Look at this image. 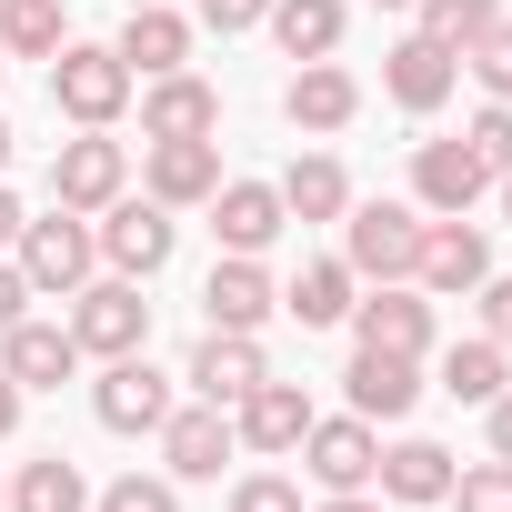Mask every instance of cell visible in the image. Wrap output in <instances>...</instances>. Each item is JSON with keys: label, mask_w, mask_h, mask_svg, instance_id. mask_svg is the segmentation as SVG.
<instances>
[{"label": "cell", "mask_w": 512, "mask_h": 512, "mask_svg": "<svg viewBox=\"0 0 512 512\" xmlns=\"http://www.w3.org/2000/svg\"><path fill=\"white\" fill-rule=\"evenodd\" d=\"M11 262H21L31 302H71V292H81V282L101 272V241H91V211H61V201H51V221H21Z\"/></svg>", "instance_id": "cell-1"}, {"label": "cell", "mask_w": 512, "mask_h": 512, "mask_svg": "<svg viewBox=\"0 0 512 512\" xmlns=\"http://www.w3.org/2000/svg\"><path fill=\"white\" fill-rule=\"evenodd\" d=\"M51 101H61L81 131H111V121L131 111V61H121L111 41H61V51H51Z\"/></svg>", "instance_id": "cell-2"}, {"label": "cell", "mask_w": 512, "mask_h": 512, "mask_svg": "<svg viewBox=\"0 0 512 512\" xmlns=\"http://www.w3.org/2000/svg\"><path fill=\"white\" fill-rule=\"evenodd\" d=\"M342 262H352V282H412V262H422V211H412V201H352V211H342Z\"/></svg>", "instance_id": "cell-3"}, {"label": "cell", "mask_w": 512, "mask_h": 512, "mask_svg": "<svg viewBox=\"0 0 512 512\" xmlns=\"http://www.w3.org/2000/svg\"><path fill=\"white\" fill-rule=\"evenodd\" d=\"M71 342H81V362H121V352H151V302H141V282H81L71 292Z\"/></svg>", "instance_id": "cell-4"}, {"label": "cell", "mask_w": 512, "mask_h": 512, "mask_svg": "<svg viewBox=\"0 0 512 512\" xmlns=\"http://www.w3.org/2000/svg\"><path fill=\"white\" fill-rule=\"evenodd\" d=\"M91 241H101V262H111L121 282H151V272L171 262V241H181V221H171V211H161L151 191H141V201L121 191V201H111V211L91 221Z\"/></svg>", "instance_id": "cell-5"}, {"label": "cell", "mask_w": 512, "mask_h": 512, "mask_svg": "<svg viewBox=\"0 0 512 512\" xmlns=\"http://www.w3.org/2000/svg\"><path fill=\"white\" fill-rule=\"evenodd\" d=\"M121 191H131V151H121L111 131H81V141L51 151V201H61V211H111Z\"/></svg>", "instance_id": "cell-6"}, {"label": "cell", "mask_w": 512, "mask_h": 512, "mask_svg": "<svg viewBox=\"0 0 512 512\" xmlns=\"http://www.w3.org/2000/svg\"><path fill=\"white\" fill-rule=\"evenodd\" d=\"M372 462H382V432L362 422V412H312V432H302V472L322 482V492H372Z\"/></svg>", "instance_id": "cell-7"}, {"label": "cell", "mask_w": 512, "mask_h": 512, "mask_svg": "<svg viewBox=\"0 0 512 512\" xmlns=\"http://www.w3.org/2000/svg\"><path fill=\"white\" fill-rule=\"evenodd\" d=\"M231 432H241V452H262V462H282V452H302V432H312V392L302 382H251L241 402H231Z\"/></svg>", "instance_id": "cell-8"}, {"label": "cell", "mask_w": 512, "mask_h": 512, "mask_svg": "<svg viewBox=\"0 0 512 512\" xmlns=\"http://www.w3.org/2000/svg\"><path fill=\"white\" fill-rule=\"evenodd\" d=\"M201 312H211V332H262L282 312V282L262 272V251H221L201 282Z\"/></svg>", "instance_id": "cell-9"}, {"label": "cell", "mask_w": 512, "mask_h": 512, "mask_svg": "<svg viewBox=\"0 0 512 512\" xmlns=\"http://www.w3.org/2000/svg\"><path fill=\"white\" fill-rule=\"evenodd\" d=\"M352 342H362V352H402V362H422V352H432V292H412V282H372V302H352Z\"/></svg>", "instance_id": "cell-10"}, {"label": "cell", "mask_w": 512, "mask_h": 512, "mask_svg": "<svg viewBox=\"0 0 512 512\" xmlns=\"http://www.w3.org/2000/svg\"><path fill=\"white\" fill-rule=\"evenodd\" d=\"M231 452H241V432H231L221 402H171V422H161V462H171V482H221Z\"/></svg>", "instance_id": "cell-11"}, {"label": "cell", "mask_w": 512, "mask_h": 512, "mask_svg": "<svg viewBox=\"0 0 512 512\" xmlns=\"http://www.w3.org/2000/svg\"><path fill=\"white\" fill-rule=\"evenodd\" d=\"M91 412H101V432H161V422H171V382H161L141 352H121V362H101Z\"/></svg>", "instance_id": "cell-12"}, {"label": "cell", "mask_w": 512, "mask_h": 512, "mask_svg": "<svg viewBox=\"0 0 512 512\" xmlns=\"http://www.w3.org/2000/svg\"><path fill=\"white\" fill-rule=\"evenodd\" d=\"M412 282L442 302V292H482L492 282V241L452 211V221H422V262H412Z\"/></svg>", "instance_id": "cell-13"}, {"label": "cell", "mask_w": 512, "mask_h": 512, "mask_svg": "<svg viewBox=\"0 0 512 512\" xmlns=\"http://www.w3.org/2000/svg\"><path fill=\"white\" fill-rule=\"evenodd\" d=\"M0 372H11L21 392H61L71 372H81V342H71V322H11V332H0Z\"/></svg>", "instance_id": "cell-14"}, {"label": "cell", "mask_w": 512, "mask_h": 512, "mask_svg": "<svg viewBox=\"0 0 512 512\" xmlns=\"http://www.w3.org/2000/svg\"><path fill=\"white\" fill-rule=\"evenodd\" d=\"M452 81H462V51H442L432 31H412V41H392V51H382V91H392L402 111H442V101H452Z\"/></svg>", "instance_id": "cell-15"}, {"label": "cell", "mask_w": 512, "mask_h": 512, "mask_svg": "<svg viewBox=\"0 0 512 512\" xmlns=\"http://www.w3.org/2000/svg\"><path fill=\"white\" fill-rule=\"evenodd\" d=\"M352 111H362V81H352L342 61H302V71H292V91H282V121H292V131H312V141L352 131Z\"/></svg>", "instance_id": "cell-16"}, {"label": "cell", "mask_w": 512, "mask_h": 512, "mask_svg": "<svg viewBox=\"0 0 512 512\" xmlns=\"http://www.w3.org/2000/svg\"><path fill=\"white\" fill-rule=\"evenodd\" d=\"M221 131V91L191 81V71H161L141 91V141H211Z\"/></svg>", "instance_id": "cell-17"}, {"label": "cell", "mask_w": 512, "mask_h": 512, "mask_svg": "<svg viewBox=\"0 0 512 512\" xmlns=\"http://www.w3.org/2000/svg\"><path fill=\"white\" fill-rule=\"evenodd\" d=\"M141 191H151L161 211H201V201L221 191V141H151Z\"/></svg>", "instance_id": "cell-18"}, {"label": "cell", "mask_w": 512, "mask_h": 512, "mask_svg": "<svg viewBox=\"0 0 512 512\" xmlns=\"http://www.w3.org/2000/svg\"><path fill=\"white\" fill-rule=\"evenodd\" d=\"M201 211H211L221 251H272V241L292 231V211H282V191H272V181H221Z\"/></svg>", "instance_id": "cell-19"}, {"label": "cell", "mask_w": 512, "mask_h": 512, "mask_svg": "<svg viewBox=\"0 0 512 512\" xmlns=\"http://www.w3.org/2000/svg\"><path fill=\"white\" fill-rule=\"evenodd\" d=\"M262 372H272V362H262V342H251V332H201V352H191L181 382H191V402H221V412H231Z\"/></svg>", "instance_id": "cell-20"}, {"label": "cell", "mask_w": 512, "mask_h": 512, "mask_svg": "<svg viewBox=\"0 0 512 512\" xmlns=\"http://www.w3.org/2000/svg\"><path fill=\"white\" fill-rule=\"evenodd\" d=\"M412 191H422V211L452 221V211H472V201L492 191V171L472 161V141H422V151H412Z\"/></svg>", "instance_id": "cell-21"}, {"label": "cell", "mask_w": 512, "mask_h": 512, "mask_svg": "<svg viewBox=\"0 0 512 512\" xmlns=\"http://www.w3.org/2000/svg\"><path fill=\"white\" fill-rule=\"evenodd\" d=\"M342 392H352V412H362V422H402V412L422 402V362H402V352H362V342H352Z\"/></svg>", "instance_id": "cell-22"}, {"label": "cell", "mask_w": 512, "mask_h": 512, "mask_svg": "<svg viewBox=\"0 0 512 512\" xmlns=\"http://www.w3.org/2000/svg\"><path fill=\"white\" fill-rule=\"evenodd\" d=\"M121 61H131V81H161V71H181L191 61V21L181 11H161V0H141V11L121 21V41H111Z\"/></svg>", "instance_id": "cell-23"}, {"label": "cell", "mask_w": 512, "mask_h": 512, "mask_svg": "<svg viewBox=\"0 0 512 512\" xmlns=\"http://www.w3.org/2000/svg\"><path fill=\"white\" fill-rule=\"evenodd\" d=\"M352 302H362V282H352V262L332 251V262H302L292 282H282V312L302 322V332H332V322H352Z\"/></svg>", "instance_id": "cell-24"}, {"label": "cell", "mask_w": 512, "mask_h": 512, "mask_svg": "<svg viewBox=\"0 0 512 512\" xmlns=\"http://www.w3.org/2000/svg\"><path fill=\"white\" fill-rule=\"evenodd\" d=\"M372 482H382V502H442L452 492V452L442 442H382V462H372Z\"/></svg>", "instance_id": "cell-25"}, {"label": "cell", "mask_w": 512, "mask_h": 512, "mask_svg": "<svg viewBox=\"0 0 512 512\" xmlns=\"http://www.w3.org/2000/svg\"><path fill=\"white\" fill-rule=\"evenodd\" d=\"M272 191H282V211H292V221H342V211H352V171H342L332 151H302Z\"/></svg>", "instance_id": "cell-26"}, {"label": "cell", "mask_w": 512, "mask_h": 512, "mask_svg": "<svg viewBox=\"0 0 512 512\" xmlns=\"http://www.w3.org/2000/svg\"><path fill=\"white\" fill-rule=\"evenodd\" d=\"M342 0H272V41H282V61H332L342 51Z\"/></svg>", "instance_id": "cell-27"}, {"label": "cell", "mask_w": 512, "mask_h": 512, "mask_svg": "<svg viewBox=\"0 0 512 512\" xmlns=\"http://www.w3.org/2000/svg\"><path fill=\"white\" fill-rule=\"evenodd\" d=\"M11 512H91V482H81V462H61V452L21 462V482H11Z\"/></svg>", "instance_id": "cell-28"}, {"label": "cell", "mask_w": 512, "mask_h": 512, "mask_svg": "<svg viewBox=\"0 0 512 512\" xmlns=\"http://www.w3.org/2000/svg\"><path fill=\"white\" fill-rule=\"evenodd\" d=\"M61 41H71L61 0H0V51H11V61H51Z\"/></svg>", "instance_id": "cell-29"}, {"label": "cell", "mask_w": 512, "mask_h": 512, "mask_svg": "<svg viewBox=\"0 0 512 512\" xmlns=\"http://www.w3.org/2000/svg\"><path fill=\"white\" fill-rule=\"evenodd\" d=\"M442 392H452V402L512 392V352H502V342H452V352H442Z\"/></svg>", "instance_id": "cell-30"}, {"label": "cell", "mask_w": 512, "mask_h": 512, "mask_svg": "<svg viewBox=\"0 0 512 512\" xmlns=\"http://www.w3.org/2000/svg\"><path fill=\"white\" fill-rule=\"evenodd\" d=\"M412 11H422V31H432L442 51H472V41L502 21V0H412Z\"/></svg>", "instance_id": "cell-31"}, {"label": "cell", "mask_w": 512, "mask_h": 512, "mask_svg": "<svg viewBox=\"0 0 512 512\" xmlns=\"http://www.w3.org/2000/svg\"><path fill=\"white\" fill-rule=\"evenodd\" d=\"M442 502H452V512H512V462H472V472H452Z\"/></svg>", "instance_id": "cell-32"}, {"label": "cell", "mask_w": 512, "mask_h": 512, "mask_svg": "<svg viewBox=\"0 0 512 512\" xmlns=\"http://www.w3.org/2000/svg\"><path fill=\"white\" fill-rule=\"evenodd\" d=\"M462 71H472V81H482V91H492V101L512 111V21H492V31H482V41L462 51Z\"/></svg>", "instance_id": "cell-33"}, {"label": "cell", "mask_w": 512, "mask_h": 512, "mask_svg": "<svg viewBox=\"0 0 512 512\" xmlns=\"http://www.w3.org/2000/svg\"><path fill=\"white\" fill-rule=\"evenodd\" d=\"M91 512H181V492H171V472H121Z\"/></svg>", "instance_id": "cell-34"}, {"label": "cell", "mask_w": 512, "mask_h": 512, "mask_svg": "<svg viewBox=\"0 0 512 512\" xmlns=\"http://www.w3.org/2000/svg\"><path fill=\"white\" fill-rule=\"evenodd\" d=\"M462 141H472V161H482V171H492V181H502V171H512V111H502V101H482V111H472V131H462Z\"/></svg>", "instance_id": "cell-35"}, {"label": "cell", "mask_w": 512, "mask_h": 512, "mask_svg": "<svg viewBox=\"0 0 512 512\" xmlns=\"http://www.w3.org/2000/svg\"><path fill=\"white\" fill-rule=\"evenodd\" d=\"M231 512H302V482H282V472H241V482H231Z\"/></svg>", "instance_id": "cell-36"}, {"label": "cell", "mask_w": 512, "mask_h": 512, "mask_svg": "<svg viewBox=\"0 0 512 512\" xmlns=\"http://www.w3.org/2000/svg\"><path fill=\"white\" fill-rule=\"evenodd\" d=\"M201 21H211V31H262L272 0H201Z\"/></svg>", "instance_id": "cell-37"}, {"label": "cell", "mask_w": 512, "mask_h": 512, "mask_svg": "<svg viewBox=\"0 0 512 512\" xmlns=\"http://www.w3.org/2000/svg\"><path fill=\"white\" fill-rule=\"evenodd\" d=\"M482 342L512 352V282H482Z\"/></svg>", "instance_id": "cell-38"}, {"label": "cell", "mask_w": 512, "mask_h": 512, "mask_svg": "<svg viewBox=\"0 0 512 512\" xmlns=\"http://www.w3.org/2000/svg\"><path fill=\"white\" fill-rule=\"evenodd\" d=\"M31 312V282H21V262H11V251H0V332H11Z\"/></svg>", "instance_id": "cell-39"}, {"label": "cell", "mask_w": 512, "mask_h": 512, "mask_svg": "<svg viewBox=\"0 0 512 512\" xmlns=\"http://www.w3.org/2000/svg\"><path fill=\"white\" fill-rule=\"evenodd\" d=\"M482 412H492V462H512V392H492Z\"/></svg>", "instance_id": "cell-40"}, {"label": "cell", "mask_w": 512, "mask_h": 512, "mask_svg": "<svg viewBox=\"0 0 512 512\" xmlns=\"http://www.w3.org/2000/svg\"><path fill=\"white\" fill-rule=\"evenodd\" d=\"M21 402H31V392H21L11 372H0V442H11V432H21Z\"/></svg>", "instance_id": "cell-41"}, {"label": "cell", "mask_w": 512, "mask_h": 512, "mask_svg": "<svg viewBox=\"0 0 512 512\" xmlns=\"http://www.w3.org/2000/svg\"><path fill=\"white\" fill-rule=\"evenodd\" d=\"M312 512H382V502H372V492H322Z\"/></svg>", "instance_id": "cell-42"}, {"label": "cell", "mask_w": 512, "mask_h": 512, "mask_svg": "<svg viewBox=\"0 0 512 512\" xmlns=\"http://www.w3.org/2000/svg\"><path fill=\"white\" fill-rule=\"evenodd\" d=\"M21 221H31V211H21L11 191H0V251H11V241H21Z\"/></svg>", "instance_id": "cell-43"}, {"label": "cell", "mask_w": 512, "mask_h": 512, "mask_svg": "<svg viewBox=\"0 0 512 512\" xmlns=\"http://www.w3.org/2000/svg\"><path fill=\"white\" fill-rule=\"evenodd\" d=\"M492 191H502V221H512V171H502V181H492Z\"/></svg>", "instance_id": "cell-44"}, {"label": "cell", "mask_w": 512, "mask_h": 512, "mask_svg": "<svg viewBox=\"0 0 512 512\" xmlns=\"http://www.w3.org/2000/svg\"><path fill=\"white\" fill-rule=\"evenodd\" d=\"M0 171H11V121H0Z\"/></svg>", "instance_id": "cell-45"}, {"label": "cell", "mask_w": 512, "mask_h": 512, "mask_svg": "<svg viewBox=\"0 0 512 512\" xmlns=\"http://www.w3.org/2000/svg\"><path fill=\"white\" fill-rule=\"evenodd\" d=\"M372 11H412V0H372Z\"/></svg>", "instance_id": "cell-46"}, {"label": "cell", "mask_w": 512, "mask_h": 512, "mask_svg": "<svg viewBox=\"0 0 512 512\" xmlns=\"http://www.w3.org/2000/svg\"><path fill=\"white\" fill-rule=\"evenodd\" d=\"M0 71H11V51H0Z\"/></svg>", "instance_id": "cell-47"}]
</instances>
